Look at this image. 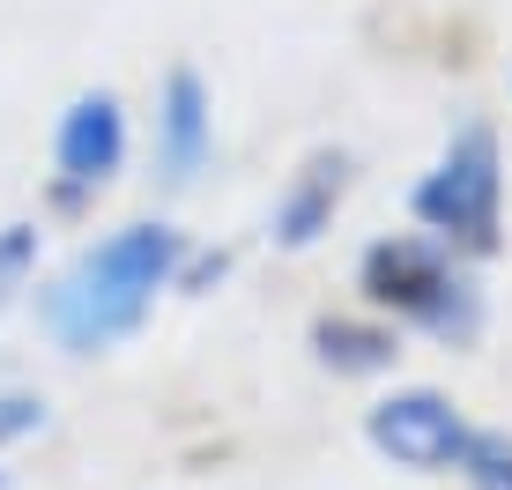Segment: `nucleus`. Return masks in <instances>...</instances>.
Returning a JSON list of instances; mask_svg holds the SVG:
<instances>
[{"label": "nucleus", "instance_id": "obj_10", "mask_svg": "<svg viewBox=\"0 0 512 490\" xmlns=\"http://www.w3.org/2000/svg\"><path fill=\"white\" fill-rule=\"evenodd\" d=\"M38 275V223H0V305Z\"/></svg>", "mask_w": 512, "mask_h": 490}, {"label": "nucleus", "instance_id": "obj_2", "mask_svg": "<svg viewBox=\"0 0 512 490\" xmlns=\"http://www.w3.org/2000/svg\"><path fill=\"white\" fill-rule=\"evenodd\" d=\"M357 290L364 305L386 312V320L416 327V335L446 342V349H468L483 335V283L461 268L453 245H438L431 231H401V238H379L364 245V268H357Z\"/></svg>", "mask_w": 512, "mask_h": 490}, {"label": "nucleus", "instance_id": "obj_6", "mask_svg": "<svg viewBox=\"0 0 512 490\" xmlns=\"http://www.w3.org/2000/svg\"><path fill=\"white\" fill-rule=\"evenodd\" d=\"M216 156V104H208V82L193 67H171L164 97H156V171L164 186H193Z\"/></svg>", "mask_w": 512, "mask_h": 490}, {"label": "nucleus", "instance_id": "obj_3", "mask_svg": "<svg viewBox=\"0 0 512 490\" xmlns=\"http://www.w3.org/2000/svg\"><path fill=\"white\" fill-rule=\"evenodd\" d=\"M409 216L453 253H498L505 231V156H498V127L468 119L453 127V142L438 149V164L409 186Z\"/></svg>", "mask_w": 512, "mask_h": 490}, {"label": "nucleus", "instance_id": "obj_1", "mask_svg": "<svg viewBox=\"0 0 512 490\" xmlns=\"http://www.w3.org/2000/svg\"><path fill=\"white\" fill-rule=\"evenodd\" d=\"M179 268H186V238L171 223H119L38 297V320L67 357H104L127 335H141V320L179 283Z\"/></svg>", "mask_w": 512, "mask_h": 490}, {"label": "nucleus", "instance_id": "obj_11", "mask_svg": "<svg viewBox=\"0 0 512 490\" xmlns=\"http://www.w3.org/2000/svg\"><path fill=\"white\" fill-rule=\"evenodd\" d=\"M30 431H45V401L38 394H0V446L30 439Z\"/></svg>", "mask_w": 512, "mask_h": 490}, {"label": "nucleus", "instance_id": "obj_5", "mask_svg": "<svg viewBox=\"0 0 512 490\" xmlns=\"http://www.w3.org/2000/svg\"><path fill=\"white\" fill-rule=\"evenodd\" d=\"M127 171V104L112 90H82L52 134V201L82 208Z\"/></svg>", "mask_w": 512, "mask_h": 490}, {"label": "nucleus", "instance_id": "obj_8", "mask_svg": "<svg viewBox=\"0 0 512 490\" xmlns=\"http://www.w3.org/2000/svg\"><path fill=\"white\" fill-rule=\"evenodd\" d=\"M312 357L327 364V372H386V364L401 357V335L386 320H357V312H327V320H312Z\"/></svg>", "mask_w": 512, "mask_h": 490}, {"label": "nucleus", "instance_id": "obj_7", "mask_svg": "<svg viewBox=\"0 0 512 490\" xmlns=\"http://www.w3.org/2000/svg\"><path fill=\"white\" fill-rule=\"evenodd\" d=\"M342 194H349V156H342V149H320L290 186H282V201H275V216H268V238L290 245V253L320 245V238L334 231V208H342Z\"/></svg>", "mask_w": 512, "mask_h": 490}, {"label": "nucleus", "instance_id": "obj_4", "mask_svg": "<svg viewBox=\"0 0 512 490\" xmlns=\"http://www.w3.org/2000/svg\"><path fill=\"white\" fill-rule=\"evenodd\" d=\"M468 431L475 424L438 387H394L386 401L364 409V439H372L394 468H409V476H453Z\"/></svg>", "mask_w": 512, "mask_h": 490}, {"label": "nucleus", "instance_id": "obj_9", "mask_svg": "<svg viewBox=\"0 0 512 490\" xmlns=\"http://www.w3.org/2000/svg\"><path fill=\"white\" fill-rule=\"evenodd\" d=\"M453 476H461L468 490H512V431H468Z\"/></svg>", "mask_w": 512, "mask_h": 490}]
</instances>
